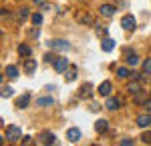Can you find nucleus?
Segmentation results:
<instances>
[{
	"label": "nucleus",
	"mask_w": 151,
	"mask_h": 146,
	"mask_svg": "<svg viewBox=\"0 0 151 146\" xmlns=\"http://www.w3.org/2000/svg\"><path fill=\"white\" fill-rule=\"evenodd\" d=\"M6 140L8 142H18L20 138H22V130H20V126H14V124H10V126H6Z\"/></svg>",
	"instance_id": "1"
},
{
	"label": "nucleus",
	"mask_w": 151,
	"mask_h": 146,
	"mask_svg": "<svg viewBox=\"0 0 151 146\" xmlns=\"http://www.w3.org/2000/svg\"><path fill=\"white\" fill-rule=\"evenodd\" d=\"M48 48L65 52V50H70V42H67V40H63V38H55V40H50V42H48Z\"/></svg>",
	"instance_id": "2"
},
{
	"label": "nucleus",
	"mask_w": 151,
	"mask_h": 146,
	"mask_svg": "<svg viewBox=\"0 0 151 146\" xmlns=\"http://www.w3.org/2000/svg\"><path fill=\"white\" fill-rule=\"evenodd\" d=\"M121 26H123L125 30H135V26H137L135 16H133V14H125V16L121 18Z\"/></svg>",
	"instance_id": "3"
},
{
	"label": "nucleus",
	"mask_w": 151,
	"mask_h": 146,
	"mask_svg": "<svg viewBox=\"0 0 151 146\" xmlns=\"http://www.w3.org/2000/svg\"><path fill=\"white\" fill-rule=\"evenodd\" d=\"M38 142L40 144H55L57 142V136L52 134V132H48V130H45V132H40V136H38Z\"/></svg>",
	"instance_id": "4"
},
{
	"label": "nucleus",
	"mask_w": 151,
	"mask_h": 146,
	"mask_svg": "<svg viewBox=\"0 0 151 146\" xmlns=\"http://www.w3.org/2000/svg\"><path fill=\"white\" fill-rule=\"evenodd\" d=\"M121 104H123V100H121L119 96H109L107 102H105V106H107L109 110H117V108H121Z\"/></svg>",
	"instance_id": "5"
},
{
	"label": "nucleus",
	"mask_w": 151,
	"mask_h": 146,
	"mask_svg": "<svg viewBox=\"0 0 151 146\" xmlns=\"http://www.w3.org/2000/svg\"><path fill=\"white\" fill-rule=\"evenodd\" d=\"M22 68H24V72L26 74H35L36 72V60L35 58H24V64H22Z\"/></svg>",
	"instance_id": "6"
},
{
	"label": "nucleus",
	"mask_w": 151,
	"mask_h": 146,
	"mask_svg": "<svg viewBox=\"0 0 151 146\" xmlns=\"http://www.w3.org/2000/svg\"><path fill=\"white\" fill-rule=\"evenodd\" d=\"M137 126L139 128H147V126H151V114L149 112H143L137 116Z\"/></svg>",
	"instance_id": "7"
},
{
	"label": "nucleus",
	"mask_w": 151,
	"mask_h": 146,
	"mask_svg": "<svg viewBox=\"0 0 151 146\" xmlns=\"http://www.w3.org/2000/svg\"><path fill=\"white\" fill-rule=\"evenodd\" d=\"M111 90H113V84H111L109 80H105V82L99 84V90H97V92H99L101 96H109V94H111Z\"/></svg>",
	"instance_id": "8"
},
{
	"label": "nucleus",
	"mask_w": 151,
	"mask_h": 146,
	"mask_svg": "<svg viewBox=\"0 0 151 146\" xmlns=\"http://www.w3.org/2000/svg\"><path fill=\"white\" fill-rule=\"evenodd\" d=\"M28 104H30V94H22L20 98H16V108L18 110H22V108H28Z\"/></svg>",
	"instance_id": "9"
},
{
	"label": "nucleus",
	"mask_w": 151,
	"mask_h": 146,
	"mask_svg": "<svg viewBox=\"0 0 151 146\" xmlns=\"http://www.w3.org/2000/svg\"><path fill=\"white\" fill-rule=\"evenodd\" d=\"M115 6L113 4H101V8H99V12H101V16H107V18H111L113 14H115Z\"/></svg>",
	"instance_id": "10"
},
{
	"label": "nucleus",
	"mask_w": 151,
	"mask_h": 146,
	"mask_svg": "<svg viewBox=\"0 0 151 146\" xmlns=\"http://www.w3.org/2000/svg\"><path fill=\"white\" fill-rule=\"evenodd\" d=\"M67 68H69V58H57V62H55V70L57 72H67Z\"/></svg>",
	"instance_id": "11"
},
{
	"label": "nucleus",
	"mask_w": 151,
	"mask_h": 146,
	"mask_svg": "<svg viewBox=\"0 0 151 146\" xmlns=\"http://www.w3.org/2000/svg\"><path fill=\"white\" fill-rule=\"evenodd\" d=\"M67 138H69V142H79L81 140V130L79 128H69L67 130Z\"/></svg>",
	"instance_id": "12"
},
{
	"label": "nucleus",
	"mask_w": 151,
	"mask_h": 146,
	"mask_svg": "<svg viewBox=\"0 0 151 146\" xmlns=\"http://www.w3.org/2000/svg\"><path fill=\"white\" fill-rule=\"evenodd\" d=\"M95 130H97L99 134H103V132H107V130H109V122H107L105 118H99V120L95 122Z\"/></svg>",
	"instance_id": "13"
},
{
	"label": "nucleus",
	"mask_w": 151,
	"mask_h": 146,
	"mask_svg": "<svg viewBox=\"0 0 151 146\" xmlns=\"http://www.w3.org/2000/svg\"><path fill=\"white\" fill-rule=\"evenodd\" d=\"M36 106L48 108V106H55V100H52V96H42V98H36Z\"/></svg>",
	"instance_id": "14"
},
{
	"label": "nucleus",
	"mask_w": 151,
	"mask_h": 146,
	"mask_svg": "<svg viewBox=\"0 0 151 146\" xmlns=\"http://www.w3.org/2000/svg\"><path fill=\"white\" fill-rule=\"evenodd\" d=\"M115 48V40L113 38H105V40H101V50L103 52H111Z\"/></svg>",
	"instance_id": "15"
},
{
	"label": "nucleus",
	"mask_w": 151,
	"mask_h": 146,
	"mask_svg": "<svg viewBox=\"0 0 151 146\" xmlns=\"http://www.w3.org/2000/svg\"><path fill=\"white\" fill-rule=\"evenodd\" d=\"M147 98H149V96H147L143 90H139L137 94H133V102H135V104H145V100H147Z\"/></svg>",
	"instance_id": "16"
},
{
	"label": "nucleus",
	"mask_w": 151,
	"mask_h": 146,
	"mask_svg": "<svg viewBox=\"0 0 151 146\" xmlns=\"http://www.w3.org/2000/svg\"><path fill=\"white\" fill-rule=\"evenodd\" d=\"M65 78H67V82L77 80V68H75V66H69V68H67V72H65Z\"/></svg>",
	"instance_id": "17"
},
{
	"label": "nucleus",
	"mask_w": 151,
	"mask_h": 146,
	"mask_svg": "<svg viewBox=\"0 0 151 146\" xmlns=\"http://www.w3.org/2000/svg\"><path fill=\"white\" fill-rule=\"evenodd\" d=\"M4 74H6L8 78H16V76H18V68L14 66V64H10V66H6V70H4Z\"/></svg>",
	"instance_id": "18"
},
{
	"label": "nucleus",
	"mask_w": 151,
	"mask_h": 146,
	"mask_svg": "<svg viewBox=\"0 0 151 146\" xmlns=\"http://www.w3.org/2000/svg\"><path fill=\"white\" fill-rule=\"evenodd\" d=\"M139 90H141V82H139V80H135V82H131V84L127 86V92H129V94H137Z\"/></svg>",
	"instance_id": "19"
},
{
	"label": "nucleus",
	"mask_w": 151,
	"mask_h": 146,
	"mask_svg": "<svg viewBox=\"0 0 151 146\" xmlns=\"http://www.w3.org/2000/svg\"><path fill=\"white\" fill-rule=\"evenodd\" d=\"M12 94H14V88H12V86H4V88H0V98H10Z\"/></svg>",
	"instance_id": "20"
},
{
	"label": "nucleus",
	"mask_w": 151,
	"mask_h": 146,
	"mask_svg": "<svg viewBox=\"0 0 151 146\" xmlns=\"http://www.w3.org/2000/svg\"><path fill=\"white\" fill-rule=\"evenodd\" d=\"M18 54H20V56H30L32 50H30V46H28V44H20V46H18Z\"/></svg>",
	"instance_id": "21"
},
{
	"label": "nucleus",
	"mask_w": 151,
	"mask_h": 146,
	"mask_svg": "<svg viewBox=\"0 0 151 146\" xmlns=\"http://www.w3.org/2000/svg\"><path fill=\"white\" fill-rule=\"evenodd\" d=\"M117 76H119V78H127V76H131V70L125 68V66H119L117 68Z\"/></svg>",
	"instance_id": "22"
},
{
	"label": "nucleus",
	"mask_w": 151,
	"mask_h": 146,
	"mask_svg": "<svg viewBox=\"0 0 151 146\" xmlns=\"http://www.w3.org/2000/svg\"><path fill=\"white\" fill-rule=\"evenodd\" d=\"M77 20L83 24H93V18L89 16V14H77Z\"/></svg>",
	"instance_id": "23"
},
{
	"label": "nucleus",
	"mask_w": 151,
	"mask_h": 146,
	"mask_svg": "<svg viewBox=\"0 0 151 146\" xmlns=\"http://www.w3.org/2000/svg\"><path fill=\"white\" fill-rule=\"evenodd\" d=\"M127 64L129 66H137V64H139V56H137V54H129L127 56Z\"/></svg>",
	"instance_id": "24"
},
{
	"label": "nucleus",
	"mask_w": 151,
	"mask_h": 146,
	"mask_svg": "<svg viewBox=\"0 0 151 146\" xmlns=\"http://www.w3.org/2000/svg\"><path fill=\"white\" fill-rule=\"evenodd\" d=\"M91 94V84H83L79 88V96H89Z\"/></svg>",
	"instance_id": "25"
},
{
	"label": "nucleus",
	"mask_w": 151,
	"mask_h": 146,
	"mask_svg": "<svg viewBox=\"0 0 151 146\" xmlns=\"http://www.w3.org/2000/svg\"><path fill=\"white\" fill-rule=\"evenodd\" d=\"M30 20H32V24H35V26H38V24L42 22V14H40V12H35V14L30 16Z\"/></svg>",
	"instance_id": "26"
},
{
	"label": "nucleus",
	"mask_w": 151,
	"mask_h": 146,
	"mask_svg": "<svg viewBox=\"0 0 151 146\" xmlns=\"http://www.w3.org/2000/svg\"><path fill=\"white\" fill-rule=\"evenodd\" d=\"M26 16H28V8H20V10H18V22L26 20Z\"/></svg>",
	"instance_id": "27"
},
{
	"label": "nucleus",
	"mask_w": 151,
	"mask_h": 146,
	"mask_svg": "<svg viewBox=\"0 0 151 146\" xmlns=\"http://www.w3.org/2000/svg\"><path fill=\"white\" fill-rule=\"evenodd\" d=\"M143 72H145V74H151V58H147V60L143 62Z\"/></svg>",
	"instance_id": "28"
},
{
	"label": "nucleus",
	"mask_w": 151,
	"mask_h": 146,
	"mask_svg": "<svg viewBox=\"0 0 151 146\" xmlns=\"http://www.w3.org/2000/svg\"><path fill=\"white\" fill-rule=\"evenodd\" d=\"M141 142L151 144V132H143V134H141Z\"/></svg>",
	"instance_id": "29"
},
{
	"label": "nucleus",
	"mask_w": 151,
	"mask_h": 146,
	"mask_svg": "<svg viewBox=\"0 0 151 146\" xmlns=\"http://www.w3.org/2000/svg\"><path fill=\"white\" fill-rule=\"evenodd\" d=\"M20 142H22V144H32V142H35V140H32V136H22V138H20Z\"/></svg>",
	"instance_id": "30"
},
{
	"label": "nucleus",
	"mask_w": 151,
	"mask_h": 146,
	"mask_svg": "<svg viewBox=\"0 0 151 146\" xmlns=\"http://www.w3.org/2000/svg\"><path fill=\"white\" fill-rule=\"evenodd\" d=\"M119 144H121V146H131V144H133V140H131V138H121Z\"/></svg>",
	"instance_id": "31"
},
{
	"label": "nucleus",
	"mask_w": 151,
	"mask_h": 146,
	"mask_svg": "<svg viewBox=\"0 0 151 146\" xmlns=\"http://www.w3.org/2000/svg\"><path fill=\"white\" fill-rule=\"evenodd\" d=\"M45 58H47V60H48V62H52V64H55V62H57V54H47V56H45Z\"/></svg>",
	"instance_id": "32"
},
{
	"label": "nucleus",
	"mask_w": 151,
	"mask_h": 146,
	"mask_svg": "<svg viewBox=\"0 0 151 146\" xmlns=\"http://www.w3.org/2000/svg\"><path fill=\"white\" fill-rule=\"evenodd\" d=\"M143 108H145L147 112H151V98H147V100H145V104H143Z\"/></svg>",
	"instance_id": "33"
},
{
	"label": "nucleus",
	"mask_w": 151,
	"mask_h": 146,
	"mask_svg": "<svg viewBox=\"0 0 151 146\" xmlns=\"http://www.w3.org/2000/svg\"><path fill=\"white\" fill-rule=\"evenodd\" d=\"M0 16H10V10L8 8H0Z\"/></svg>",
	"instance_id": "34"
},
{
	"label": "nucleus",
	"mask_w": 151,
	"mask_h": 146,
	"mask_svg": "<svg viewBox=\"0 0 151 146\" xmlns=\"http://www.w3.org/2000/svg\"><path fill=\"white\" fill-rule=\"evenodd\" d=\"M35 4H38V6H42V4H47V0H35Z\"/></svg>",
	"instance_id": "35"
},
{
	"label": "nucleus",
	"mask_w": 151,
	"mask_h": 146,
	"mask_svg": "<svg viewBox=\"0 0 151 146\" xmlns=\"http://www.w3.org/2000/svg\"><path fill=\"white\" fill-rule=\"evenodd\" d=\"M4 138H6V136H4ZM4 138H2V136H0V144H2V142H4Z\"/></svg>",
	"instance_id": "36"
},
{
	"label": "nucleus",
	"mask_w": 151,
	"mask_h": 146,
	"mask_svg": "<svg viewBox=\"0 0 151 146\" xmlns=\"http://www.w3.org/2000/svg\"><path fill=\"white\" fill-rule=\"evenodd\" d=\"M0 82H2V74H0Z\"/></svg>",
	"instance_id": "37"
},
{
	"label": "nucleus",
	"mask_w": 151,
	"mask_h": 146,
	"mask_svg": "<svg viewBox=\"0 0 151 146\" xmlns=\"http://www.w3.org/2000/svg\"><path fill=\"white\" fill-rule=\"evenodd\" d=\"M0 34H2V30H0Z\"/></svg>",
	"instance_id": "38"
}]
</instances>
